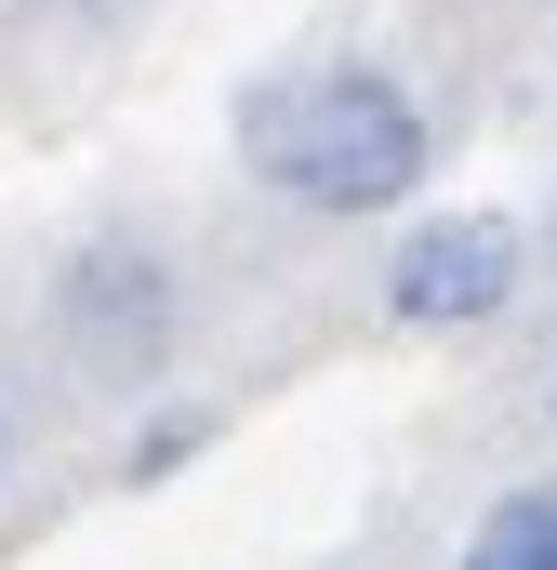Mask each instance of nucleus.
I'll return each mask as SVG.
<instances>
[{
	"label": "nucleus",
	"instance_id": "6e6552de",
	"mask_svg": "<svg viewBox=\"0 0 557 570\" xmlns=\"http://www.w3.org/2000/svg\"><path fill=\"white\" fill-rule=\"evenodd\" d=\"M545 253H557V213H545Z\"/></svg>",
	"mask_w": 557,
	"mask_h": 570
},
{
	"label": "nucleus",
	"instance_id": "39448f33",
	"mask_svg": "<svg viewBox=\"0 0 557 570\" xmlns=\"http://www.w3.org/2000/svg\"><path fill=\"white\" fill-rule=\"evenodd\" d=\"M199 438H213V412H159V425L134 438V478H173V464H186Z\"/></svg>",
	"mask_w": 557,
	"mask_h": 570
},
{
	"label": "nucleus",
	"instance_id": "f03ea898",
	"mask_svg": "<svg viewBox=\"0 0 557 570\" xmlns=\"http://www.w3.org/2000/svg\"><path fill=\"white\" fill-rule=\"evenodd\" d=\"M531 292V226L518 213H412L385 239V318L399 332H491Z\"/></svg>",
	"mask_w": 557,
	"mask_h": 570
},
{
	"label": "nucleus",
	"instance_id": "7ed1b4c3",
	"mask_svg": "<svg viewBox=\"0 0 557 570\" xmlns=\"http://www.w3.org/2000/svg\"><path fill=\"white\" fill-rule=\"evenodd\" d=\"M173 332H186V292L146 239H80L53 266V345L94 372V385H146L173 372Z\"/></svg>",
	"mask_w": 557,
	"mask_h": 570
},
{
	"label": "nucleus",
	"instance_id": "f257e3e1",
	"mask_svg": "<svg viewBox=\"0 0 557 570\" xmlns=\"http://www.w3.org/2000/svg\"><path fill=\"white\" fill-rule=\"evenodd\" d=\"M240 173L292 213H319V226H385L438 173V120H424V94L399 67L305 53V67H266L240 94Z\"/></svg>",
	"mask_w": 557,
	"mask_h": 570
},
{
	"label": "nucleus",
	"instance_id": "20e7f679",
	"mask_svg": "<svg viewBox=\"0 0 557 570\" xmlns=\"http://www.w3.org/2000/svg\"><path fill=\"white\" fill-rule=\"evenodd\" d=\"M451 570H557V478L491 491V518L465 531V558H451Z\"/></svg>",
	"mask_w": 557,
	"mask_h": 570
},
{
	"label": "nucleus",
	"instance_id": "423d86ee",
	"mask_svg": "<svg viewBox=\"0 0 557 570\" xmlns=\"http://www.w3.org/2000/svg\"><path fill=\"white\" fill-rule=\"evenodd\" d=\"M0 478H13V412H0Z\"/></svg>",
	"mask_w": 557,
	"mask_h": 570
},
{
	"label": "nucleus",
	"instance_id": "0eeeda50",
	"mask_svg": "<svg viewBox=\"0 0 557 570\" xmlns=\"http://www.w3.org/2000/svg\"><path fill=\"white\" fill-rule=\"evenodd\" d=\"M545 412H557V358H545Z\"/></svg>",
	"mask_w": 557,
	"mask_h": 570
}]
</instances>
